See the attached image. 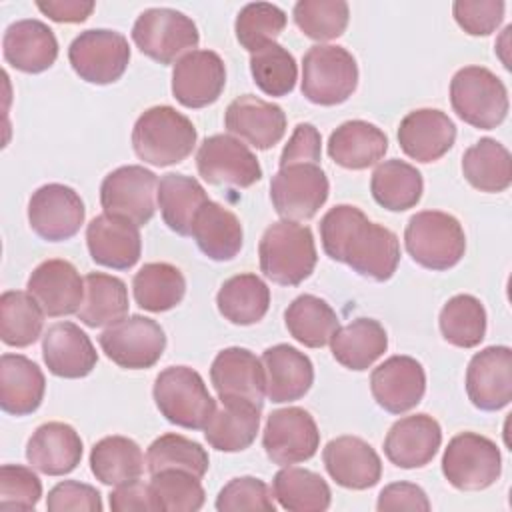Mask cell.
<instances>
[{"label": "cell", "mask_w": 512, "mask_h": 512, "mask_svg": "<svg viewBox=\"0 0 512 512\" xmlns=\"http://www.w3.org/2000/svg\"><path fill=\"white\" fill-rule=\"evenodd\" d=\"M320 240L326 256L376 282L390 280L400 264L396 234L378 222H370L352 204H338L322 216Z\"/></svg>", "instance_id": "cell-1"}, {"label": "cell", "mask_w": 512, "mask_h": 512, "mask_svg": "<svg viewBox=\"0 0 512 512\" xmlns=\"http://www.w3.org/2000/svg\"><path fill=\"white\" fill-rule=\"evenodd\" d=\"M262 274L280 286L302 284L316 268L318 252L312 230L294 220L270 224L258 244Z\"/></svg>", "instance_id": "cell-2"}, {"label": "cell", "mask_w": 512, "mask_h": 512, "mask_svg": "<svg viewBox=\"0 0 512 512\" xmlns=\"http://www.w3.org/2000/svg\"><path fill=\"white\" fill-rule=\"evenodd\" d=\"M196 128L188 116L172 106L144 110L132 128V148L152 166H172L186 160L196 146Z\"/></svg>", "instance_id": "cell-3"}, {"label": "cell", "mask_w": 512, "mask_h": 512, "mask_svg": "<svg viewBox=\"0 0 512 512\" xmlns=\"http://www.w3.org/2000/svg\"><path fill=\"white\" fill-rule=\"evenodd\" d=\"M152 396L160 414L186 430H204L216 412V400L202 376L188 366L164 368L154 380Z\"/></svg>", "instance_id": "cell-4"}, {"label": "cell", "mask_w": 512, "mask_h": 512, "mask_svg": "<svg viewBox=\"0 0 512 512\" xmlns=\"http://www.w3.org/2000/svg\"><path fill=\"white\" fill-rule=\"evenodd\" d=\"M404 244L410 258L428 270H450L466 252L462 224L440 210H422L410 216Z\"/></svg>", "instance_id": "cell-5"}, {"label": "cell", "mask_w": 512, "mask_h": 512, "mask_svg": "<svg viewBox=\"0 0 512 512\" xmlns=\"http://www.w3.org/2000/svg\"><path fill=\"white\" fill-rule=\"evenodd\" d=\"M450 104L466 124L492 130L506 120L508 90L492 70L464 66L450 80Z\"/></svg>", "instance_id": "cell-6"}, {"label": "cell", "mask_w": 512, "mask_h": 512, "mask_svg": "<svg viewBox=\"0 0 512 512\" xmlns=\"http://www.w3.org/2000/svg\"><path fill=\"white\" fill-rule=\"evenodd\" d=\"M358 86L356 58L334 44H316L302 58V94L318 106L346 102Z\"/></svg>", "instance_id": "cell-7"}, {"label": "cell", "mask_w": 512, "mask_h": 512, "mask_svg": "<svg viewBox=\"0 0 512 512\" xmlns=\"http://www.w3.org/2000/svg\"><path fill=\"white\" fill-rule=\"evenodd\" d=\"M138 50L158 64H174L200 42L198 28L190 16L174 8H148L132 26Z\"/></svg>", "instance_id": "cell-8"}, {"label": "cell", "mask_w": 512, "mask_h": 512, "mask_svg": "<svg viewBox=\"0 0 512 512\" xmlns=\"http://www.w3.org/2000/svg\"><path fill=\"white\" fill-rule=\"evenodd\" d=\"M442 474L456 490H484L502 474L500 448L482 434L460 432L444 448Z\"/></svg>", "instance_id": "cell-9"}, {"label": "cell", "mask_w": 512, "mask_h": 512, "mask_svg": "<svg viewBox=\"0 0 512 512\" xmlns=\"http://www.w3.org/2000/svg\"><path fill=\"white\" fill-rule=\"evenodd\" d=\"M72 70L88 84L106 86L122 78L130 62V46L124 34L108 28L80 32L70 48Z\"/></svg>", "instance_id": "cell-10"}, {"label": "cell", "mask_w": 512, "mask_h": 512, "mask_svg": "<svg viewBox=\"0 0 512 512\" xmlns=\"http://www.w3.org/2000/svg\"><path fill=\"white\" fill-rule=\"evenodd\" d=\"M108 360L126 370L152 368L164 354L166 334L162 326L140 314L126 316L98 336Z\"/></svg>", "instance_id": "cell-11"}, {"label": "cell", "mask_w": 512, "mask_h": 512, "mask_svg": "<svg viewBox=\"0 0 512 512\" xmlns=\"http://www.w3.org/2000/svg\"><path fill=\"white\" fill-rule=\"evenodd\" d=\"M330 184L320 164H290L270 182V200L282 220H310L328 200Z\"/></svg>", "instance_id": "cell-12"}, {"label": "cell", "mask_w": 512, "mask_h": 512, "mask_svg": "<svg viewBox=\"0 0 512 512\" xmlns=\"http://www.w3.org/2000/svg\"><path fill=\"white\" fill-rule=\"evenodd\" d=\"M156 192V174L144 166L128 164L104 176L100 184V204L106 214L144 226L156 212Z\"/></svg>", "instance_id": "cell-13"}, {"label": "cell", "mask_w": 512, "mask_h": 512, "mask_svg": "<svg viewBox=\"0 0 512 512\" xmlns=\"http://www.w3.org/2000/svg\"><path fill=\"white\" fill-rule=\"evenodd\" d=\"M198 174L214 186L250 188L262 178V166L256 154L230 134L204 138L196 152Z\"/></svg>", "instance_id": "cell-14"}, {"label": "cell", "mask_w": 512, "mask_h": 512, "mask_svg": "<svg viewBox=\"0 0 512 512\" xmlns=\"http://www.w3.org/2000/svg\"><path fill=\"white\" fill-rule=\"evenodd\" d=\"M266 456L278 466L310 460L320 446V432L312 414L300 406L274 410L262 432Z\"/></svg>", "instance_id": "cell-15"}, {"label": "cell", "mask_w": 512, "mask_h": 512, "mask_svg": "<svg viewBox=\"0 0 512 512\" xmlns=\"http://www.w3.org/2000/svg\"><path fill=\"white\" fill-rule=\"evenodd\" d=\"M84 218L86 208L80 194L66 184H44L28 200V224L46 242L70 240L78 234Z\"/></svg>", "instance_id": "cell-16"}, {"label": "cell", "mask_w": 512, "mask_h": 512, "mask_svg": "<svg viewBox=\"0 0 512 512\" xmlns=\"http://www.w3.org/2000/svg\"><path fill=\"white\" fill-rule=\"evenodd\" d=\"M468 400L484 412H496L512 400V350L488 346L476 352L466 368Z\"/></svg>", "instance_id": "cell-17"}, {"label": "cell", "mask_w": 512, "mask_h": 512, "mask_svg": "<svg viewBox=\"0 0 512 512\" xmlns=\"http://www.w3.org/2000/svg\"><path fill=\"white\" fill-rule=\"evenodd\" d=\"M226 86L224 60L214 50H192L172 70V96L186 108L214 104Z\"/></svg>", "instance_id": "cell-18"}, {"label": "cell", "mask_w": 512, "mask_h": 512, "mask_svg": "<svg viewBox=\"0 0 512 512\" xmlns=\"http://www.w3.org/2000/svg\"><path fill=\"white\" fill-rule=\"evenodd\" d=\"M370 392L380 408L404 414L420 404L426 392V374L412 356H390L370 374Z\"/></svg>", "instance_id": "cell-19"}, {"label": "cell", "mask_w": 512, "mask_h": 512, "mask_svg": "<svg viewBox=\"0 0 512 512\" xmlns=\"http://www.w3.org/2000/svg\"><path fill=\"white\" fill-rule=\"evenodd\" d=\"M26 288L50 318L76 314L84 300L80 272L74 264L60 258L40 262L32 270Z\"/></svg>", "instance_id": "cell-20"}, {"label": "cell", "mask_w": 512, "mask_h": 512, "mask_svg": "<svg viewBox=\"0 0 512 512\" xmlns=\"http://www.w3.org/2000/svg\"><path fill=\"white\" fill-rule=\"evenodd\" d=\"M224 126L230 134L248 142L256 150L276 146L286 134V114L278 104L254 94L234 98L224 112Z\"/></svg>", "instance_id": "cell-21"}, {"label": "cell", "mask_w": 512, "mask_h": 512, "mask_svg": "<svg viewBox=\"0 0 512 512\" xmlns=\"http://www.w3.org/2000/svg\"><path fill=\"white\" fill-rule=\"evenodd\" d=\"M86 244L96 264L128 270L142 254L140 226L114 214H98L86 226Z\"/></svg>", "instance_id": "cell-22"}, {"label": "cell", "mask_w": 512, "mask_h": 512, "mask_svg": "<svg viewBox=\"0 0 512 512\" xmlns=\"http://www.w3.org/2000/svg\"><path fill=\"white\" fill-rule=\"evenodd\" d=\"M456 140V126L450 116L438 108H418L408 112L398 126V144L402 152L416 162L440 160Z\"/></svg>", "instance_id": "cell-23"}, {"label": "cell", "mask_w": 512, "mask_h": 512, "mask_svg": "<svg viewBox=\"0 0 512 512\" xmlns=\"http://www.w3.org/2000/svg\"><path fill=\"white\" fill-rule=\"evenodd\" d=\"M440 444V424L430 414H412L390 426L384 438V454L394 466L412 470L430 464Z\"/></svg>", "instance_id": "cell-24"}, {"label": "cell", "mask_w": 512, "mask_h": 512, "mask_svg": "<svg viewBox=\"0 0 512 512\" xmlns=\"http://www.w3.org/2000/svg\"><path fill=\"white\" fill-rule=\"evenodd\" d=\"M210 380L218 398H244L258 406L264 404V366L248 348L230 346L220 350L212 360Z\"/></svg>", "instance_id": "cell-25"}, {"label": "cell", "mask_w": 512, "mask_h": 512, "mask_svg": "<svg viewBox=\"0 0 512 512\" xmlns=\"http://www.w3.org/2000/svg\"><path fill=\"white\" fill-rule=\"evenodd\" d=\"M330 478L348 490H366L382 478V462L376 450L358 436H338L322 450Z\"/></svg>", "instance_id": "cell-26"}, {"label": "cell", "mask_w": 512, "mask_h": 512, "mask_svg": "<svg viewBox=\"0 0 512 512\" xmlns=\"http://www.w3.org/2000/svg\"><path fill=\"white\" fill-rule=\"evenodd\" d=\"M42 358L58 378H84L98 362V352L80 326L56 322L42 336Z\"/></svg>", "instance_id": "cell-27"}, {"label": "cell", "mask_w": 512, "mask_h": 512, "mask_svg": "<svg viewBox=\"0 0 512 512\" xmlns=\"http://www.w3.org/2000/svg\"><path fill=\"white\" fill-rule=\"evenodd\" d=\"M2 54L12 68L26 74H40L56 62L58 40L52 28L40 20H16L4 32Z\"/></svg>", "instance_id": "cell-28"}, {"label": "cell", "mask_w": 512, "mask_h": 512, "mask_svg": "<svg viewBox=\"0 0 512 512\" xmlns=\"http://www.w3.org/2000/svg\"><path fill=\"white\" fill-rule=\"evenodd\" d=\"M26 460L46 476L70 474L82 460V438L66 422H46L28 438Z\"/></svg>", "instance_id": "cell-29"}, {"label": "cell", "mask_w": 512, "mask_h": 512, "mask_svg": "<svg viewBox=\"0 0 512 512\" xmlns=\"http://www.w3.org/2000/svg\"><path fill=\"white\" fill-rule=\"evenodd\" d=\"M266 396L274 404L294 402L308 394L314 382L310 358L290 344H276L262 352Z\"/></svg>", "instance_id": "cell-30"}, {"label": "cell", "mask_w": 512, "mask_h": 512, "mask_svg": "<svg viewBox=\"0 0 512 512\" xmlns=\"http://www.w3.org/2000/svg\"><path fill=\"white\" fill-rule=\"evenodd\" d=\"M46 378L36 362L22 354L0 358V408L12 416L36 412L44 400Z\"/></svg>", "instance_id": "cell-31"}, {"label": "cell", "mask_w": 512, "mask_h": 512, "mask_svg": "<svg viewBox=\"0 0 512 512\" xmlns=\"http://www.w3.org/2000/svg\"><path fill=\"white\" fill-rule=\"evenodd\" d=\"M326 152L346 170H366L388 152V136L366 120H348L330 134Z\"/></svg>", "instance_id": "cell-32"}, {"label": "cell", "mask_w": 512, "mask_h": 512, "mask_svg": "<svg viewBox=\"0 0 512 512\" xmlns=\"http://www.w3.org/2000/svg\"><path fill=\"white\" fill-rule=\"evenodd\" d=\"M222 406L216 408L204 428L206 442L218 452H242L252 446L260 428L262 406L244 398H220Z\"/></svg>", "instance_id": "cell-33"}, {"label": "cell", "mask_w": 512, "mask_h": 512, "mask_svg": "<svg viewBox=\"0 0 512 512\" xmlns=\"http://www.w3.org/2000/svg\"><path fill=\"white\" fill-rule=\"evenodd\" d=\"M196 246L214 262H228L238 256L244 232L238 216L226 206L208 200L196 214L192 232Z\"/></svg>", "instance_id": "cell-34"}, {"label": "cell", "mask_w": 512, "mask_h": 512, "mask_svg": "<svg viewBox=\"0 0 512 512\" xmlns=\"http://www.w3.org/2000/svg\"><path fill=\"white\" fill-rule=\"evenodd\" d=\"M388 348V334L374 318H356L338 326L330 338V350L338 364L348 370H368Z\"/></svg>", "instance_id": "cell-35"}, {"label": "cell", "mask_w": 512, "mask_h": 512, "mask_svg": "<svg viewBox=\"0 0 512 512\" xmlns=\"http://www.w3.org/2000/svg\"><path fill=\"white\" fill-rule=\"evenodd\" d=\"M208 200L210 198L206 190L192 176L170 172L158 180L156 202L162 220L172 232L180 236H190L194 218Z\"/></svg>", "instance_id": "cell-36"}, {"label": "cell", "mask_w": 512, "mask_h": 512, "mask_svg": "<svg viewBox=\"0 0 512 512\" xmlns=\"http://www.w3.org/2000/svg\"><path fill=\"white\" fill-rule=\"evenodd\" d=\"M372 198L390 212L414 208L424 192V180L416 166L392 158L380 162L370 178Z\"/></svg>", "instance_id": "cell-37"}, {"label": "cell", "mask_w": 512, "mask_h": 512, "mask_svg": "<svg viewBox=\"0 0 512 512\" xmlns=\"http://www.w3.org/2000/svg\"><path fill=\"white\" fill-rule=\"evenodd\" d=\"M216 306L228 322L250 326L266 316L270 308V288L256 274H236L220 286Z\"/></svg>", "instance_id": "cell-38"}, {"label": "cell", "mask_w": 512, "mask_h": 512, "mask_svg": "<svg viewBox=\"0 0 512 512\" xmlns=\"http://www.w3.org/2000/svg\"><path fill=\"white\" fill-rule=\"evenodd\" d=\"M128 306V288L120 278L90 272L84 278V300L76 316L88 328H102L126 318Z\"/></svg>", "instance_id": "cell-39"}, {"label": "cell", "mask_w": 512, "mask_h": 512, "mask_svg": "<svg viewBox=\"0 0 512 512\" xmlns=\"http://www.w3.org/2000/svg\"><path fill=\"white\" fill-rule=\"evenodd\" d=\"M90 470L106 486H120L140 480L144 472V454L140 446L126 436H106L90 450Z\"/></svg>", "instance_id": "cell-40"}, {"label": "cell", "mask_w": 512, "mask_h": 512, "mask_svg": "<svg viewBox=\"0 0 512 512\" xmlns=\"http://www.w3.org/2000/svg\"><path fill=\"white\" fill-rule=\"evenodd\" d=\"M462 174L480 192H504L512 184V158L504 144L480 138L462 156Z\"/></svg>", "instance_id": "cell-41"}, {"label": "cell", "mask_w": 512, "mask_h": 512, "mask_svg": "<svg viewBox=\"0 0 512 512\" xmlns=\"http://www.w3.org/2000/svg\"><path fill=\"white\" fill-rule=\"evenodd\" d=\"M272 494L284 510L324 512L330 508L332 492L326 480L306 468L284 466L274 474Z\"/></svg>", "instance_id": "cell-42"}, {"label": "cell", "mask_w": 512, "mask_h": 512, "mask_svg": "<svg viewBox=\"0 0 512 512\" xmlns=\"http://www.w3.org/2000/svg\"><path fill=\"white\" fill-rule=\"evenodd\" d=\"M132 292L142 310L166 312L182 302L186 278L174 264L148 262L134 274Z\"/></svg>", "instance_id": "cell-43"}, {"label": "cell", "mask_w": 512, "mask_h": 512, "mask_svg": "<svg viewBox=\"0 0 512 512\" xmlns=\"http://www.w3.org/2000/svg\"><path fill=\"white\" fill-rule=\"evenodd\" d=\"M284 322L290 336L308 348L330 344V338L340 326L332 306L314 294L294 298L284 312Z\"/></svg>", "instance_id": "cell-44"}, {"label": "cell", "mask_w": 512, "mask_h": 512, "mask_svg": "<svg viewBox=\"0 0 512 512\" xmlns=\"http://www.w3.org/2000/svg\"><path fill=\"white\" fill-rule=\"evenodd\" d=\"M44 310L30 292L6 290L0 296V338L6 346L26 348L42 336Z\"/></svg>", "instance_id": "cell-45"}, {"label": "cell", "mask_w": 512, "mask_h": 512, "mask_svg": "<svg viewBox=\"0 0 512 512\" xmlns=\"http://www.w3.org/2000/svg\"><path fill=\"white\" fill-rule=\"evenodd\" d=\"M442 338L458 348H474L486 336V310L472 294L452 296L440 310Z\"/></svg>", "instance_id": "cell-46"}, {"label": "cell", "mask_w": 512, "mask_h": 512, "mask_svg": "<svg viewBox=\"0 0 512 512\" xmlns=\"http://www.w3.org/2000/svg\"><path fill=\"white\" fill-rule=\"evenodd\" d=\"M208 452L194 440L180 434H162L146 450V468L152 474L162 470H184L202 478L208 472Z\"/></svg>", "instance_id": "cell-47"}, {"label": "cell", "mask_w": 512, "mask_h": 512, "mask_svg": "<svg viewBox=\"0 0 512 512\" xmlns=\"http://www.w3.org/2000/svg\"><path fill=\"white\" fill-rule=\"evenodd\" d=\"M148 488L154 502V512H196L206 500L200 478L184 470L156 472L152 474Z\"/></svg>", "instance_id": "cell-48"}, {"label": "cell", "mask_w": 512, "mask_h": 512, "mask_svg": "<svg viewBox=\"0 0 512 512\" xmlns=\"http://www.w3.org/2000/svg\"><path fill=\"white\" fill-rule=\"evenodd\" d=\"M250 74L254 84L268 96H288L298 80V66L294 56L278 42L250 54Z\"/></svg>", "instance_id": "cell-49"}, {"label": "cell", "mask_w": 512, "mask_h": 512, "mask_svg": "<svg viewBox=\"0 0 512 512\" xmlns=\"http://www.w3.org/2000/svg\"><path fill=\"white\" fill-rule=\"evenodd\" d=\"M300 32L316 42L340 38L350 20V8L344 0H300L292 10Z\"/></svg>", "instance_id": "cell-50"}, {"label": "cell", "mask_w": 512, "mask_h": 512, "mask_svg": "<svg viewBox=\"0 0 512 512\" xmlns=\"http://www.w3.org/2000/svg\"><path fill=\"white\" fill-rule=\"evenodd\" d=\"M286 28V14L282 8L270 2L246 4L234 22L236 40L250 54L276 42L280 32Z\"/></svg>", "instance_id": "cell-51"}, {"label": "cell", "mask_w": 512, "mask_h": 512, "mask_svg": "<svg viewBox=\"0 0 512 512\" xmlns=\"http://www.w3.org/2000/svg\"><path fill=\"white\" fill-rule=\"evenodd\" d=\"M42 498V482L32 468L4 464L0 468V510H34Z\"/></svg>", "instance_id": "cell-52"}, {"label": "cell", "mask_w": 512, "mask_h": 512, "mask_svg": "<svg viewBox=\"0 0 512 512\" xmlns=\"http://www.w3.org/2000/svg\"><path fill=\"white\" fill-rule=\"evenodd\" d=\"M218 512H240V510H262L274 512L276 504L268 484L254 476L232 478L216 496Z\"/></svg>", "instance_id": "cell-53"}, {"label": "cell", "mask_w": 512, "mask_h": 512, "mask_svg": "<svg viewBox=\"0 0 512 512\" xmlns=\"http://www.w3.org/2000/svg\"><path fill=\"white\" fill-rule=\"evenodd\" d=\"M504 10L502 0H456L452 4L456 24L470 36L492 34L500 26Z\"/></svg>", "instance_id": "cell-54"}, {"label": "cell", "mask_w": 512, "mask_h": 512, "mask_svg": "<svg viewBox=\"0 0 512 512\" xmlns=\"http://www.w3.org/2000/svg\"><path fill=\"white\" fill-rule=\"evenodd\" d=\"M48 512H102L100 492L84 482L64 480L56 484L46 496Z\"/></svg>", "instance_id": "cell-55"}, {"label": "cell", "mask_w": 512, "mask_h": 512, "mask_svg": "<svg viewBox=\"0 0 512 512\" xmlns=\"http://www.w3.org/2000/svg\"><path fill=\"white\" fill-rule=\"evenodd\" d=\"M322 156V138L316 126L310 122H300L290 140L286 142L282 154H280V168L290 166V164H318Z\"/></svg>", "instance_id": "cell-56"}, {"label": "cell", "mask_w": 512, "mask_h": 512, "mask_svg": "<svg viewBox=\"0 0 512 512\" xmlns=\"http://www.w3.org/2000/svg\"><path fill=\"white\" fill-rule=\"evenodd\" d=\"M430 500L426 492L412 482H392L382 488L378 494L376 510L378 512H388V510H422L428 512Z\"/></svg>", "instance_id": "cell-57"}, {"label": "cell", "mask_w": 512, "mask_h": 512, "mask_svg": "<svg viewBox=\"0 0 512 512\" xmlns=\"http://www.w3.org/2000/svg\"><path fill=\"white\" fill-rule=\"evenodd\" d=\"M110 510L112 512H154V502L150 496L148 484L140 480L114 486L110 492Z\"/></svg>", "instance_id": "cell-58"}, {"label": "cell", "mask_w": 512, "mask_h": 512, "mask_svg": "<svg viewBox=\"0 0 512 512\" xmlns=\"http://www.w3.org/2000/svg\"><path fill=\"white\" fill-rule=\"evenodd\" d=\"M36 8L54 22L78 24L92 14L94 2L92 0H46V2L38 0Z\"/></svg>", "instance_id": "cell-59"}]
</instances>
